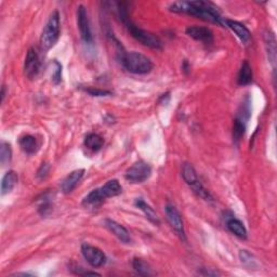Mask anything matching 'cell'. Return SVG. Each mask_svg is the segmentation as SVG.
<instances>
[{
	"mask_svg": "<svg viewBox=\"0 0 277 277\" xmlns=\"http://www.w3.org/2000/svg\"><path fill=\"white\" fill-rule=\"evenodd\" d=\"M134 205H135V207L139 208L140 210L145 214L146 219L149 220L151 223H153L154 225H159V224H161V220H159L158 215L155 212V210H154V209L149 204H146V202L142 198L135 199Z\"/></svg>",
	"mask_w": 277,
	"mask_h": 277,
	"instance_id": "obj_16",
	"label": "cell"
},
{
	"mask_svg": "<svg viewBox=\"0 0 277 277\" xmlns=\"http://www.w3.org/2000/svg\"><path fill=\"white\" fill-rule=\"evenodd\" d=\"M77 25L83 41L85 44L91 45L92 42H93V37H92V33H91L88 13L87 11H86L84 5H79L77 9Z\"/></svg>",
	"mask_w": 277,
	"mask_h": 277,
	"instance_id": "obj_9",
	"label": "cell"
},
{
	"mask_svg": "<svg viewBox=\"0 0 277 277\" xmlns=\"http://www.w3.org/2000/svg\"><path fill=\"white\" fill-rule=\"evenodd\" d=\"M105 225L107 229L112 232L117 238L119 239L120 242L125 243V244H129L131 242L130 233H129V231L124 225H121L118 222H116V221L110 220V219L105 220Z\"/></svg>",
	"mask_w": 277,
	"mask_h": 277,
	"instance_id": "obj_13",
	"label": "cell"
},
{
	"mask_svg": "<svg viewBox=\"0 0 277 277\" xmlns=\"http://www.w3.org/2000/svg\"><path fill=\"white\" fill-rule=\"evenodd\" d=\"M49 169H50V166H49L47 163H44L40 166L38 171H37V177H38L39 179H44V178L47 177Z\"/></svg>",
	"mask_w": 277,
	"mask_h": 277,
	"instance_id": "obj_31",
	"label": "cell"
},
{
	"mask_svg": "<svg viewBox=\"0 0 277 277\" xmlns=\"http://www.w3.org/2000/svg\"><path fill=\"white\" fill-rule=\"evenodd\" d=\"M252 82V70L247 61H244L238 72L237 83L241 86H247Z\"/></svg>",
	"mask_w": 277,
	"mask_h": 277,
	"instance_id": "obj_21",
	"label": "cell"
},
{
	"mask_svg": "<svg viewBox=\"0 0 277 277\" xmlns=\"http://www.w3.org/2000/svg\"><path fill=\"white\" fill-rule=\"evenodd\" d=\"M84 91L86 93H88L91 96H95V97H104V96H109L112 95L113 93L108 90H103V89H97L94 87H87L84 88Z\"/></svg>",
	"mask_w": 277,
	"mask_h": 277,
	"instance_id": "obj_29",
	"label": "cell"
},
{
	"mask_svg": "<svg viewBox=\"0 0 277 277\" xmlns=\"http://www.w3.org/2000/svg\"><path fill=\"white\" fill-rule=\"evenodd\" d=\"M116 42L117 59L128 72L137 74V75H144L153 70L154 65L150 58L137 51L127 52L118 40H116Z\"/></svg>",
	"mask_w": 277,
	"mask_h": 277,
	"instance_id": "obj_3",
	"label": "cell"
},
{
	"mask_svg": "<svg viewBox=\"0 0 277 277\" xmlns=\"http://www.w3.org/2000/svg\"><path fill=\"white\" fill-rule=\"evenodd\" d=\"M224 23L226 24L227 27L232 29V32H234V34H235L243 42H245V44L249 42L251 38V34L249 32V29L246 27L244 24L232 20H225Z\"/></svg>",
	"mask_w": 277,
	"mask_h": 277,
	"instance_id": "obj_14",
	"label": "cell"
},
{
	"mask_svg": "<svg viewBox=\"0 0 277 277\" xmlns=\"http://www.w3.org/2000/svg\"><path fill=\"white\" fill-rule=\"evenodd\" d=\"M103 200H104V198L100 193V189L96 188V189L92 190V192H90L87 196L85 197L83 200V205L86 207L97 206V205H100Z\"/></svg>",
	"mask_w": 277,
	"mask_h": 277,
	"instance_id": "obj_24",
	"label": "cell"
},
{
	"mask_svg": "<svg viewBox=\"0 0 277 277\" xmlns=\"http://www.w3.org/2000/svg\"><path fill=\"white\" fill-rule=\"evenodd\" d=\"M181 175L183 180L186 182V184H188L189 187L193 189V192L198 196L199 198L209 202L213 201L212 195L209 193V190H207L204 185H202V183L200 182L198 176H197V172L192 165L188 163H184L182 165Z\"/></svg>",
	"mask_w": 277,
	"mask_h": 277,
	"instance_id": "obj_4",
	"label": "cell"
},
{
	"mask_svg": "<svg viewBox=\"0 0 277 277\" xmlns=\"http://www.w3.org/2000/svg\"><path fill=\"white\" fill-rule=\"evenodd\" d=\"M132 267L135 272H137L139 275L151 276L154 274L150 264L146 261H144L143 259H140V258H134L132 261Z\"/></svg>",
	"mask_w": 277,
	"mask_h": 277,
	"instance_id": "obj_22",
	"label": "cell"
},
{
	"mask_svg": "<svg viewBox=\"0 0 277 277\" xmlns=\"http://www.w3.org/2000/svg\"><path fill=\"white\" fill-rule=\"evenodd\" d=\"M40 71V60L38 57V53L36 52L35 49L30 48L25 59V63H24V73L25 76L29 79H34L37 77Z\"/></svg>",
	"mask_w": 277,
	"mask_h": 277,
	"instance_id": "obj_10",
	"label": "cell"
},
{
	"mask_svg": "<svg viewBox=\"0 0 277 277\" xmlns=\"http://www.w3.org/2000/svg\"><path fill=\"white\" fill-rule=\"evenodd\" d=\"M84 144L88 150L92 152H97L103 147L104 140L101 135H98L96 133H89L88 135H86V138L84 140Z\"/></svg>",
	"mask_w": 277,
	"mask_h": 277,
	"instance_id": "obj_20",
	"label": "cell"
},
{
	"mask_svg": "<svg viewBox=\"0 0 277 277\" xmlns=\"http://www.w3.org/2000/svg\"><path fill=\"white\" fill-rule=\"evenodd\" d=\"M98 189H100V193L104 198V200L110 198V197L118 196L122 193V187L120 185V183L118 180H116V179L107 181L101 188H98Z\"/></svg>",
	"mask_w": 277,
	"mask_h": 277,
	"instance_id": "obj_15",
	"label": "cell"
},
{
	"mask_svg": "<svg viewBox=\"0 0 277 277\" xmlns=\"http://www.w3.org/2000/svg\"><path fill=\"white\" fill-rule=\"evenodd\" d=\"M60 36V14L58 11H53L49 16L46 26L40 36V47L44 51L51 49Z\"/></svg>",
	"mask_w": 277,
	"mask_h": 277,
	"instance_id": "obj_5",
	"label": "cell"
},
{
	"mask_svg": "<svg viewBox=\"0 0 277 277\" xmlns=\"http://www.w3.org/2000/svg\"><path fill=\"white\" fill-rule=\"evenodd\" d=\"M186 34L197 41L204 42V44H212L213 42V33L208 27L201 26H190L186 29Z\"/></svg>",
	"mask_w": 277,
	"mask_h": 277,
	"instance_id": "obj_11",
	"label": "cell"
},
{
	"mask_svg": "<svg viewBox=\"0 0 277 277\" xmlns=\"http://www.w3.org/2000/svg\"><path fill=\"white\" fill-rule=\"evenodd\" d=\"M12 159L11 145L7 142H1L0 145V163L2 166L8 165Z\"/></svg>",
	"mask_w": 277,
	"mask_h": 277,
	"instance_id": "obj_25",
	"label": "cell"
},
{
	"mask_svg": "<svg viewBox=\"0 0 277 277\" xmlns=\"http://www.w3.org/2000/svg\"><path fill=\"white\" fill-rule=\"evenodd\" d=\"M264 40H266V47L268 55L273 66H275V60H276V40L275 37L272 33H267L264 35Z\"/></svg>",
	"mask_w": 277,
	"mask_h": 277,
	"instance_id": "obj_23",
	"label": "cell"
},
{
	"mask_svg": "<svg viewBox=\"0 0 277 277\" xmlns=\"http://www.w3.org/2000/svg\"><path fill=\"white\" fill-rule=\"evenodd\" d=\"M17 181H18V177H17L16 172L13 171V170L8 171L7 174H5L2 178L1 194L7 195V194L11 193L17 184Z\"/></svg>",
	"mask_w": 277,
	"mask_h": 277,
	"instance_id": "obj_17",
	"label": "cell"
},
{
	"mask_svg": "<svg viewBox=\"0 0 277 277\" xmlns=\"http://www.w3.org/2000/svg\"><path fill=\"white\" fill-rule=\"evenodd\" d=\"M239 258H241V261L247 267H254L256 264V261L254 260V256H252L247 250L239 251Z\"/></svg>",
	"mask_w": 277,
	"mask_h": 277,
	"instance_id": "obj_30",
	"label": "cell"
},
{
	"mask_svg": "<svg viewBox=\"0 0 277 277\" xmlns=\"http://www.w3.org/2000/svg\"><path fill=\"white\" fill-rule=\"evenodd\" d=\"M226 226L238 238H247V230H246L244 223L239 220L235 218H230L229 220H226Z\"/></svg>",
	"mask_w": 277,
	"mask_h": 277,
	"instance_id": "obj_19",
	"label": "cell"
},
{
	"mask_svg": "<svg viewBox=\"0 0 277 277\" xmlns=\"http://www.w3.org/2000/svg\"><path fill=\"white\" fill-rule=\"evenodd\" d=\"M165 212L166 217H167L168 222L172 230L176 232V234L182 242H186V235H185V230H184V224L183 220L179 210L174 206V205H166L165 207Z\"/></svg>",
	"mask_w": 277,
	"mask_h": 277,
	"instance_id": "obj_7",
	"label": "cell"
},
{
	"mask_svg": "<svg viewBox=\"0 0 277 277\" xmlns=\"http://www.w3.org/2000/svg\"><path fill=\"white\" fill-rule=\"evenodd\" d=\"M246 125L245 122L235 119L234 120V126H233V139L236 143H238L241 139L243 138V135L245 134L246 131Z\"/></svg>",
	"mask_w": 277,
	"mask_h": 277,
	"instance_id": "obj_26",
	"label": "cell"
},
{
	"mask_svg": "<svg viewBox=\"0 0 277 277\" xmlns=\"http://www.w3.org/2000/svg\"><path fill=\"white\" fill-rule=\"evenodd\" d=\"M38 211L42 215V217H46V215H48L49 213L52 211L51 198H50V197H48L47 194L42 195V199L39 201Z\"/></svg>",
	"mask_w": 277,
	"mask_h": 277,
	"instance_id": "obj_27",
	"label": "cell"
},
{
	"mask_svg": "<svg viewBox=\"0 0 277 277\" xmlns=\"http://www.w3.org/2000/svg\"><path fill=\"white\" fill-rule=\"evenodd\" d=\"M18 144H20L21 149L26 154H35L39 149L38 141L34 137V135L26 134L18 140Z\"/></svg>",
	"mask_w": 277,
	"mask_h": 277,
	"instance_id": "obj_18",
	"label": "cell"
},
{
	"mask_svg": "<svg viewBox=\"0 0 277 277\" xmlns=\"http://www.w3.org/2000/svg\"><path fill=\"white\" fill-rule=\"evenodd\" d=\"M169 10L174 13L187 14L195 16L200 20L209 22L217 25H223L222 17H221L218 8L211 2L196 0V1H177L169 5Z\"/></svg>",
	"mask_w": 277,
	"mask_h": 277,
	"instance_id": "obj_1",
	"label": "cell"
},
{
	"mask_svg": "<svg viewBox=\"0 0 277 277\" xmlns=\"http://www.w3.org/2000/svg\"><path fill=\"white\" fill-rule=\"evenodd\" d=\"M82 255L84 256L85 260L93 268H100L106 262L105 254L100 248L89 244L82 245Z\"/></svg>",
	"mask_w": 277,
	"mask_h": 277,
	"instance_id": "obj_8",
	"label": "cell"
},
{
	"mask_svg": "<svg viewBox=\"0 0 277 277\" xmlns=\"http://www.w3.org/2000/svg\"><path fill=\"white\" fill-rule=\"evenodd\" d=\"M84 174H85L84 169H76V170L72 171L71 174L63 180L62 184H61V189H62V192L64 194L72 193L77 186L79 181L82 180Z\"/></svg>",
	"mask_w": 277,
	"mask_h": 277,
	"instance_id": "obj_12",
	"label": "cell"
},
{
	"mask_svg": "<svg viewBox=\"0 0 277 277\" xmlns=\"http://www.w3.org/2000/svg\"><path fill=\"white\" fill-rule=\"evenodd\" d=\"M51 79L54 85H58L61 79H62V65H61L57 60H54L52 62V74Z\"/></svg>",
	"mask_w": 277,
	"mask_h": 277,
	"instance_id": "obj_28",
	"label": "cell"
},
{
	"mask_svg": "<svg viewBox=\"0 0 277 277\" xmlns=\"http://www.w3.org/2000/svg\"><path fill=\"white\" fill-rule=\"evenodd\" d=\"M117 5H118L117 10H118L119 18L121 20V22L124 23V25L128 29V32L131 34L133 38L145 47L154 49V50H161L163 48L161 39H159L156 35L140 28L130 20V17H129V12H128V4L126 2H119L117 3Z\"/></svg>",
	"mask_w": 277,
	"mask_h": 277,
	"instance_id": "obj_2",
	"label": "cell"
},
{
	"mask_svg": "<svg viewBox=\"0 0 277 277\" xmlns=\"http://www.w3.org/2000/svg\"><path fill=\"white\" fill-rule=\"evenodd\" d=\"M4 96H5V87H4V86H2V88H1V102H3Z\"/></svg>",
	"mask_w": 277,
	"mask_h": 277,
	"instance_id": "obj_32",
	"label": "cell"
},
{
	"mask_svg": "<svg viewBox=\"0 0 277 277\" xmlns=\"http://www.w3.org/2000/svg\"><path fill=\"white\" fill-rule=\"evenodd\" d=\"M151 166L144 161L135 162L131 167H129L125 174V178L132 183H142L151 177Z\"/></svg>",
	"mask_w": 277,
	"mask_h": 277,
	"instance_id": "obj_6",
	"label": "cell"
}]
</instances>
